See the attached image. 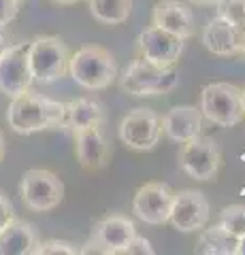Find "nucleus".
Returning <instances> with one entry per match:
<instances>
[{
  "mask_svg": "<svg viewBox=\"0 0 245 255\" xmlns=\"http://www.w3.org/2000/svg\"><path fill=\"white\" fill-rule=\"evenodd\" d=\"M90 13L100 23L117 26L130 17L132 0H90Z\"/></svg>",
  "mask_w": 245,
  "mask_h": 255,
  "instance_id": "412c9836",
  "label": "nucleus"
},
{
  "mask_svg": "<svg viewBox=\"0 0 245 255\" xmlns=\"http://www.w3.org/2000/svg\"><path fill=\"white\" fill-rule=\"evenodd\" d=\"M79 249L75 245H70L66 241H45V243H38L36 249H34V255H77Z\"/></svg>",
  "mask_w": 245,
  "mask_h": 255,
  "instance_id": "b1692460",
  "label": "nucleus"
},
{
  "mask_svg": "<svg viewBox=\"0 0 245 255\" xmlns=\"http://www.w3.org/2000/svg\"><path fill=\"white\" fill-rule=\"evenodd\" d=\"M241 157H243V159H245V153H243V155H241ZM241 196H245V187H243V189H241Z\"/></svg>",
  "mask_w": 245,
  "mask_h": 255,
  "instance_id": "72a5a7b5",
  "label": "nucleus"
},
{
  "mask_svg": "<svg viewBox=\"0 0 245 255\" xmlns=\"http://www.w3.org/2000/svg\"><path fill=\"white\" fill-rule=\"evenodd\" d=\"M32 73L28 64V43H11L0 55V92L15 98L32 85Z\"/></svg>",
  "mask_w": 245,
  "mask_h": 255,
  "instance_id": "9b49d317",
  "label": "nucleus"
},
{
  "mask_svg": "<svg viewBox=\"0 0 245 255\" xmlns=\"http://www.w3.org/2000/svg\"><path fill=\"white\" fill-rule=\"evenodd\" d=\"M152 26H158L186 41L194 34V13L179 0H162L154 6Z\"/></svg>",
  "mask_w": 245,
  "mask_h": 255,
  "instance_id": "2eb2a0df",
  "label": "nucleus"
},
{
  "mask_svg": "<svg viewBox=\"0 0 245 255\" xmlns=\"http://www.w3.org/2000/svg\"><path fill=\"white\" fill-rule=\"evenodd\" d=\"M173 191L167 183H145L137 189L132 198V213L149 226H162L169 221L173 206Z\"/></svg>",
  "mask_w": 245,
  "mask_h": 255,
  "instance_id": "f8f14e48",
  "label": "nucleus"
},
{
  "mask_svg": "<svg viewBox=\"0 0 245 255\" xmlns=\"http://www.w3.org/2000/svg\"><path fill=\"white\" fill-rule=\"evenodd\" d=\"M179 166L188 177L196 181H213L222 164V151L218 142L209 136H194L188 142H181Z\"/></svg>",
  "mask_w": 245,
  "mask_h": 255,
  "instance_id": "6e6552de",
  "label": "nucleus"
},
{
  "mask_svg": "<svg viewBox=\"0 0 245 255\" xmlns=\"http://www.w3.org/2000/svg\"><path fill=\"white\" fill-rule=\"evenodd\" d=\"M201 115L211 124L231 128L245 115L243 92L233 83H209L201 92Z\"/></svg>",
  "mask_w": 245,
  "mask_h": 255,
  "instance_id": "39448f33",
  "label": "nucleus"
},
{
  "mask_svg": "<svg viewBox=\"0 0 245 255\" xmlns=\"http://www.w3.org/2000/svg\"><path fill=\"white\" fill-rule=\"evenodd\" d=\"M4 151H6V142H4V134L0 132V162H2L4 157Z\"/></svg>",
  "mask_w": 245,
  "mask_h": 255,
  "instance_id": "c756f323",
  "label": "nucleus"
},
{
  "mask_svg": "<svg viewBox=\"0 0 245 255\" xmlns=\"http://www.w3.org/2000/svg\"><path fill=\"white\" fill-rule=\"evenodd\" d=\"M169 221L177 232H199L209 221V200L203 191L181 189L173 194V206Z\"/></svg>",
  "mask_w": 245,
  "mask_h": 255,
  "instance_id": "9d476101",
  "label": "nucleus"
},
{
  "mask_svg": "<svg viewBox=\"0 0 245 255\" xmlns=\"http://www.w3.org/2000/svg\"><path fill=\"white\" fill-rule=\"evenodd\" d=\"M243 32L222 15H216L203 30V45L213 55H235L241 49Z\"/></svg>",
  "mask_w": 245,
  "mask_h": 255,
  "instance_id": "f3484780",
  "label": "nucleus"
},
{
  "mask_svg": "<svg viewBox=\"0 0 245 255\" xmlns=\"http://www.w3.org/2000/svg\"><path fill=\"white\" fill-rule=\"evenodd\" d=\"M162 130L164 134L175 140V142H188L190 138L199 136L203 132V115L201 109L190 107V105H177L171 107L169 113L162 119Z\"/></svg>",
  "mask_w": 245,
  "mask_h": 255,
  "instance_id": "dca6fc26",
  "label": "nucleus"
},
{
  "mask_svg": "<svg viewBox=\"0 0 245 255\" xmlns=\"http://www.w3.org/2000/svg\"><path fill=\"white\" fill-rule=\"evenodd\" d=\"M17 11H19L17 0H0V28L9 26L17 17Z\"/></svg>",
  "mask_w": 245,
  "mask_h": 255,
  "instance_id": "bb28decb",
  "label": "nucleus"
},
{
  "mask_svg": "<svg viewBox=\"0 0 245 255\" xmlns=\"http://www.w3.org/2000/svg\"><path fill=\"white\" fill-rule=\"evenodd\" d=\"M179 73L173 66H156L147 60H134L120 77V85L132 96H164L175 90Z\"/></svg>",
  "mask_w": 245,
  "mask_h": 255,
  "instance_id": "20e7f679",
  "label": "nucleus"
},
{
  "mask_svg": "<svg viewBox=\"0 0 245 255\" xmlns=\"http://www.w3.org/2000/svg\"><path fill=\"white\" fill-rule=\"evenodd\" d=\"M220 226L235 238L245 236V206L243 204H231L220 213Z\"/></svg>",
  "mask_w": 245,
  "mask_h": 255,
  "instance_id": "4be33fe9",
  "label": "nucleus"
},
{
  "mask_svg": "<svg viewBox=\"0 0 245 255\" xmlns=\"http://www.w3.org/2000/svg\"><path fill=\"white\" fill-rule=\"evenodd\" d=\"M105 122V109L94 98H77L70 100L64 111V128L73 132L85 130V128L102 126Z\"/></svg>",
  "mask_w": 245,
  "mask_h": 255,
  "instance_id": "6ab92c4d",
  "label": "nucleus"
},
{
  "mask_svg": "<svg viewBox=\"0 0 245 255\" xmlns=\"http://www.w3.org/2000/svg\"><path fill=\"white\" fill-rule=\"evenodd\" d=\"M192 2H196V4H218L220 0H192Z\"/></svg>",
  "mask_w": 245,
  "mask_h": 255,
  "instance_id": "2f4dec72",
  "label": "nucleus"
},
{
  "mask_svg": "<svg viewBox=\"0 0 245 255\" xmlns=\"http://www.w3.org/2000/svg\"><path fill=\"white\" fill-rule=\"evenodd\" d=\"M66 43L60 36H36L28 43V64L32 81L38 85H51L68 73Z\"/></svg>",
  "mask_w": 245,
  "mask_h": 255,
  "instance_id": "7ed1b4c3",
  "label": "nucleus"
},
{
  "mask_svg": "<svg viewBox=\"0 0 245 255\" xmlns=\"http://www.w3.org/2000/svg\"><path fill=\"white\" fill-rule=\"evenodd\" d=\"M199 243H196V253L205 255H235L237 249V238L228 234L226 230L220 226H209L199 230Z\"/></svg>",
  "mask_w": 245,
  "mask_h": 255,
  "instance_id": "aec40b11",
  "label": "nucleus"
},
{
  "mask_svg": "<svg viewBox=\"0 0 245 255\" xmlns=\"http://www.w3.org/2000/svg\"><path fill=\"white\" fill-rule=\"evenodd\" d=\"M134 234H137V228H134V223L128 217H124V215H107V217L94 223L88 243L79 249V253L120 255L124 247L134 238Z\"/></svg>",
  "mask_w": 245,
  "mask_h": 255,
  "instance_id": "0eeeda50",
  "label": "nucleus"
},
{
  "mask_svg": "<svg viewBox=\"0 0 245 255\" xmlns=\"http://www.w3.org/2000/svg\"><path fill=\"white\" fill-rule=\"evenodd\" d=\"M235 255H245V236L237 238V249H235Z\"/></svg>",
  "mask_w": 245,
  "mask_h": 255,
  "instance_id": "c85d7f7f",
  "label": "nucleus"
},
{
  "mask_svg": "<svg viewBox=\"0 0 245 255\" xmlns=\"http://www.w3.org/2000/svg\"><path fill=\"white\" fill-rule=\"evenodd\" d=\"M241 92H243V107H245V87H243V90H241Z\"/></svg>",
  "mask_w": 245,
  "mask_h": 255,
  "instance_id": "f704fd0d",
  "label": "nucleus"
},
{
  "mask_svg": "<svg viewBox=\"0 0 245 255\" xmlns=\"http://www.w3.org/2000/svg\"><path fill=\"white\" fill-rule=\"evenodd\" d=\"M241 53H245V30H243V34H241Z\"/></svg>",
  "mask_w": 245,
  "mask_h": 255,
  "instance_id": "473e14b6",
  "label": "nucleus"
},
{
  "mask_svg": "<svg viewBox=\"0 0 245 255\" xmlns=\"http://www.w3.org/2000/svg\"><path fill=\"white\" fill-rule=\"evenodd\" d=\"M134 253L137 255H154V247H152V243H149L147 238L134 234V238L124 247V251L120 255H134Z\"/></svg>",
  "mask_w": 245,
  "mask_h": 255,
  "instance_id": "393cba45",
  "label": "nucleus"
},
{
  "mask_svg": "<svg viewBox=\"0 0 245 255\" xmlns=\"http://www.w3.org/2000/svg\"><path fill=\"white\" fill-rule=\"evenodd\" d=\"M64 102L28 90L11 98V105L6 109V124L17 134L53 130V128H64Z\"/></svg>",
  "mask_w": 245,
  "mask_h": 255,
  "instance_id": "f257e3e1",
  "label": "nucleus"
},
{
  "mask_svg": "<svg viewBox=\"0 0 245 255\" xmlns=\"http://www.w3.org/2000/svg\"><path fill=\"white\" fill-rule=\"evenodd\" d=\"M9 45H11V36L6 34L4 28H0V55H2L6 49H9Z\"/></svg>",
  "mask_w": 245,
  "mask_h": 255,
  "instance_id": "cd10ccee",
  "label": "nucleus"
},
{
  "mask_svg": "<svg viewBox=\"0 0 245 255\" xmlns=\"http://www.w3.org/2000/svg\"><path fill=\"white\" fill-rule=\"evenodd\" d=\"M120 140L126 147L137 151H149L158 145L162 134V122L152 109L139 107L124 115L120 128H117Z\"/></svg>",
  "mask_w": 245,
  "mask_h": 255,
  "instance_id": "1a4fd4ad",
  "label": "nucleus"
},
{
  "mask_svg": "<svg viewBox=\"0 0 245 255\" xmlns=\"http://www.w3.org/2000/svg\"><path fill=\"white\" fill-rule=\"evenodd\" d=\"M13 219H17V215H15V209H13V202L9 200V196L4 194L2 189H0V232L9 226Z\"/></svg>",
  "mask_w": 245,
  "mask_h": 255,
  "instance_id": "a878e982",
  "label": "nucleus"
},
{
  "mask_svg": "<svg viewBox=\"0 0 245 255\" xmlns=\"http://www.w3.org/2000/svg\"><path fill=\"white\" fill-rule=\"evenodd\" d=\"M38 243L41 241L32 223L13 219L0 232V255H34Z\"/></svg>",
  "mask_w": 245,
  "mask_h": 255,
  "instance_id": "a211bd4d",
  "label": "nucleus"
},
{
  "mask_svg": "<svg viewBox=\"0 0 245 255\" xmlns=\"http://www.w3.org/2000/svg\"><path fill=\"white\" fill-rule=\"evenodd\" d=\"M75 153L77 162L85 170H100L105 168L111 159V149L102 134L100 126L85 128V130L75 132Z\"/></svg>",
  "mask_w": 245,
  "mask_h": 255,
  "instance_id": "4468645a",
  "label": "nucleus"
},
{
  "mask_svg": "<svg viewBox=\"0 0 245 255\" xmlns=\"http://www.w3.org/2000/svg\"><path fill=\"white\" fill-rule=\"evenodd\" d=\"M19 196L26 209L34 213H47L64 200V183L51 170L32 168L21 174Z\"/></svg>",
  "mask_w": 245,
  "mask_h": 255,
  "instance_id": "423d86ee",
  "label": "nucleus"
},
{
  "mask_svg": "<svg viewBox=\"0 0 245 255\" xmlns=\"http://www.w3.org/2000/svg\"><path fill=\"white\" fill-rule=\"evenodd\" d=\"M17 2H19V4H21V2H26V0H17Z\"/></svg>",
  "mask_w": 245,
  "mask_h": 255,
  "instance_id": "c9c22d12",
  "label": "nucleus"
},
{
  "mask_svg": "<svg viewBox=\"0 0 245 255\" xmlns=\"http://www.w3.org/2000/svg\"><path fill=\"white\" fill-rule=\"evenodd\" d=\"M218 15L233 21L241 32L245 30V0H220Z\"/></svg>",
  "mask_w": 245,
  "mask_h": 255,
  "instance_id": "5701e85b",
  "label": "nucleus"
},
{
  "mask_svg": "<svg viewBox=\"0 0 245 255\" xmlns=\"http://www.w3.org/2000/svg\"><path fill=\"white\" fill-rule=\"evenodd\" d=\"M139 51L143 60L156 64V66H173L181 51H184V38H179L171 32L149 26L139 34Z\"/></svg>",
  "mask_w": 245,
  "mask_h": 255,
  "instance_id": "ddd939ff",
  "label": "nucleus"
},
{
  "mask_svg": "<svg viewBox=\"0 0 245 255\" xmlns=\"http://www.w3.org/2000/svg\"><path fill=\"white\" fill-rule=\"evenodd\" d=\"M68 73L85 90H107L117 77V64L107 49L83 45L68 58Z\"/></svg>",
  "mask_w": 245,
  "mask_h": 255,
  "instance_id": "f03ea898",
  "label": "nucleus"
},
{
  "mask_svg": "<svg viewBox=\"0 0 245 255\" xmlns=\"http://www.w3.org/2000/svg\"><path fill=\"white\" fill-rule=\"evenodd\" d=\"M51 2H56V4H77L79 2V0H51Z\"/></svg>",
  "mask_w": 245,
  "mask_h": 255,
  "instance_id": "7c9ffc66",
  "label": "nucleus"
}]
</instances>
